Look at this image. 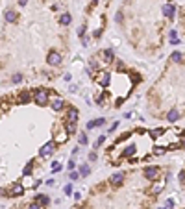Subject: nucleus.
Returning <instances> with one entry per match:
<instances>
[{"mask_svg": "<svg viewBox=\"0 0 185 209\" xmlns=\"http://www.w3.org/2000/svg\"><path fill=\"white\" fill-rule=\"evenodd\" d=\"M33 102H35L37 106H46V104H48V91L37 89V91L33 93Z\"/></svg>", "mask_w": 185, "mask_h": 209, "instance_id": "1", "label": "nucleus"}, {"mask_svg": "<svg viewBox=\"0 0 185 209\" xmlns=\"http://www.w3.org/2000/svg\"><path fill=\"white\" fill-rule=\"evenodd\" d=\"M54 150H56V143H54V141H48V143H45V144L39 148V156H41V157H48V156L54 154Z\"/></svg>", "mask_w": 185, "mask_h": 209, "instance_id": "2", "label": "nucleus"}, {"mask_svg": "<svg viewBox=\"0 0 185 209\" xmlns=\"http://www.w3.org/2000/svg\"><path fill=\"white\" fill-rule=\"evenodd\" d=\"M24 194V185L22 183H15V185H11L8 191H6V196H11V198H15V196H22Z\"/></svg>", "mask_w": 185, "mask_h": 209, "instance_id": "3", "label": "nucleus"}, {"mask_svg": "<svg viewBox=\"0 0 185 209\" xmlns=\"http://www.w3.org/2000/svg\"><path fill=\"white\" fill-rule=\"evenodd\" d=\"M46 63H48L50 67H58V65H61V54L56 52V50H50L48 55H46Z\"/></svg>", "mask_w": 185, "mask_h": 209, "instance_id": "4", "label": "nucleus"}, {"mask_svg": "<svg viewBox=\"0 0 185 209\" xmlns=\"http://www.w3.org/2000/svg\"><path fill=\"white\" fill-rule=\"evenodd\" d=\"M96 83H98L100 87L107 89L109 83H111V74H109V72H98V76H96Z\"/></svg>", "mask_w": 185, "mask_h": 209, "instance_id": "5", "label": "nucleus"}, {"mask_svg": "<svg viewBox=\"0 0 185 209\" xmlns=\"http://www.w3.org/2000/svg\"><path fill=\"white\" fill-rule=\"evenodd\" d=\"M159 174H161V169H159V166H146V169H145V176L150 179V182L157 179V178H159Z\"/></svg>", "mask_w": 185, "mask_h": 209, "instance_id": "6", "label": "nucleus"}, {"mask_svg": "<svg viewBox=\"0 0 185 209\" xmlns=\"http://www.w3.org/2000/svg\"><path fill=\"white\" fill-rule=\"evenodd\" d=\"M122 182H124V174H122V172H115V174L109 176V183H111L113 187H119Z\"/></svg>", "mask_w": 185, "mask_h": 209, "instance_id": "7", "label": "nucleus"}, {"mask_svg": "<svg viewBox=\"0 0 185 209\" xmlns=\"http://www.w3.org/2000/svg\"><path fill=\"white\" fill-rule=\"evenodd\" d=\"M32 100V93L30 91H20L17 96V104H28Z\"/></svg>", "mask_w": 185, "mask_h": 209, "instance_id": "8", "label": "nucleus"}, {"mask_svg": "<svg viewBox=\"0 0 185 209\" xmlns=\"http://www.w3.org/2000/svg\"><path fill=\"white\" fill-rule=\"evenodd\" d=\"M115 59V54L111 48H106V50H102V61L104 63H111V61Z\"/></svg>", "mask_w": 185, "mask_h": 209, "instance_id": "9", "label": "nucleus"}, {"mask_svg": "<svg viewBox=\"0 0 185 209\" xmlns=\"http://www.w3.org/2000/svg\"><path fill=\"white\" fill-rule=\"evenodd\" d=\"M163 15H165L167 19H172L176 15V8L172 4H165V6H163Z\"/></svg>", "mask_w": 185, "mask_h": 209, "instance_id": "10", "label": "nucleus"}, {"mask_svg": "<svg viewBox=\"0 0 185 209\" xmlns=\"http://www.w3.org/2000/svg\"><path fill=\"white\" fill-rule=\"evenodd\" d=\"M78 109L76 107H68L67 109V120H72V122H78Z\"/></svg>", "mask_w": 185, "mask_h": 209, "instance_id": "11", "label": "nucleus"}, {"mask_svg": "<svg viewBox=\"0 0 185 209\" xmlns=\"http://www.w3.org/2000/svg\"><path fill=\"white\" fill-rule=\"evenodd\" d=\"M71 22H72V15H71V13H61V15H59V24L61 26H68Z\"/></svg>", "mask_w": 185, "mask_h": 209, "instance_id": "12", "label": "nucleus"}, {"mask_svg": "<svg viewBox=\"0 0 185 209\" xmlns=\"http://www.w3.org/2000/svg\"><path fill=\"white\" fill-rule=\"evenodd\" d=\"M4 19H6V22H9V24H13V22H17V13L13 11V9H8L6 11V15H4Z\"/></svg>", "mask_w": 185, "mask_h": 209, "instance_id": "13", "label": "nucleus"}, {"mask_svg": "<svg viewBox=\"0 0 185 209\" xmlns=\"http://www.w3.org/2000/svg\"><path fill=\"white\" fill-rule=\"evenodd\" d=\"M135 152H137V146H135V144H128L126 148L122 150V157H132Z\"/></svg>", "mask_w": 185, "mask_h": 209, "instance_id": "14", "label": "nucleus"}, {"mask_svg": "<svg viewBox=\"0 0 185 209\" xmlns=\"http://www.w3.org/2000/svg\"><path fill=\"white\" fill-rule=\"evenodd\" d=\"M104 124H106V118H96V120H89V122H87V130H93V128L104 126Z\"/></svg>", "mask_w": 185, "mask_h": 209, "instance_id": "15", "label": "nucleus"}, {"mask_svg": "<svg viewBox=\"0 0 185 209\" xmlns=\"http://www.w3.org/2000/svg\"><path fill=\"white\" fill-rule=\"evenodd\" d=\"M67 139H68V133H67V131H58V133L56 135H54V143H65L67 141Z\"/></svg>", "mask_w": 185, "mask_h": 209, "instance_id": "16", "label": "nucleus"}, {"mask_svg": "<svg viewBox=\"0 0 185 209\" xmlns=\"http://www.w3.org/2000/svg\"><path fill=\"white\" fill-rule=\"evenodd\" d=\"M178 118H180V111H178V109H170L167 113V120L168 122H176Z\"/></svg>", "mask_w": 185, "mask_h": 209, "instance_id": "17", "label": "nucleus"}, {"mask_svg": "<svg viewBox=\"0 0 185 209\" xmlns=\"http://www.w3.org/2000/svg\"><path fill=\"white\" fill-rule=\"evenodd\" d=\"M35 202H37V204H41L43 207H46V205L50 204V198L46 196V194H37V196H35Z\"/></svg>", "mask_w": 185, "mask_h": 209, "instance_id": "18", "label": "nucleus"}, {"mask_svg": "<svg viewBox=\"0 0 185 209\" xmlns=\"http://www.w3.org/2000/svg\"><path fill=\"white\" fill-rule=\"evenodd\" d=\"M65 131H67L68 135L76 133V122H72V120H67V122H65Z\"/></svg>", "mask_w": 185, "mask_h": 209, "instance_id": "19", "label": "nucleus"}, {"mask_svg": "<svg viewBox=\"0 0 185 209\" xmlns=\"http://www.w3.org/2000/svg\"><path fill=\"white\" fill-rule=\"evenodd\" d=\"M50 106H52L54 111H61V109H63V106H65V102L61 100V98H56V100H52Z\"/></svg>", "mask_w": 185, "mask_h": 209, "instance_id": "20", "label": "nucleus"}, {"mask_svg": "<svg viewBox=\"0 0 185 209\" xmlns=\"http://www.w3.org/2000/svg\"><path fill=\"white\" fill-rule=\"evenodd\" d=\"M170 59H172L174 63H181V61H183V55H181V52H172Z\"/></svg>", "mask_w": 185, "mask_h": 209, "instance_id": "21", "label": "nucleus"}, {"mask_svg": "<svg viewBox=\"0 0 185 209\" xmlns=\"http://www.w3.org/2000/svg\"><path fill=\"white\" fill-rule=\"evenodd\" d=\"M32 170H33V165H32V161H30V163H26V166L22 169V176H24V178H26V176H30Z\"/></svg>", "mask_w": 185, "mask_h": 209, "instance_id": "22", "label": "nucleus"}, {"mask_svg": "<svg viewBox=\"0 0 185 209\" xmlns=\"http://www.w3.org/2000/svg\"><path fill=\"white\" fill-rule=\"evenodd\" d=\"M89 172H91V169H89V165H81V166H80V176H81V178L89 176Z\"/></svg>", "mask_w": 185, "mask_h": 209, "instance_id": "23", "label": "nucleus"}, {"mask_svg": "<svg viewBox=\"0 0 185 209\" xmlns=\"http://www.w3.org/2000/svg\"><path fill=\"white\" fill-rule=\"evenodd\" d=\"M107 98H109V96H107V93L100 94V96H98V100H96V104H98V106H106V104H107Z\"/></svg>", "mask_w": 185, "mask_h": 209, "instance_id": "24", "label": "nucleus"}, {"mask_svg": "<svg viewBox=\"0 0 185 209\" xmlns=\"http://www.w3.org/2000/svg\"><path fill=\"white\" fill-rule=\"evenodd\" d=\"M163 133H165V130L157 128V130H154V131H152V133H150V135H152V139H157V137H161Z\"/></svg>", "mask_w": 185, "mask_h": 209, "instance_id": "25", "label": "nucleus"}, {"mask_svg": "<svg viewBox=\"0 0 185 209\" xmlns=\"http://www.w3.org/2000/svg\"><path fill=\"white\" fill-rule=\"evenodd\" d=\"M78 143H80V144H87V143H89V137H87L85 133H80V137H78Z\"/></svg>", "mask_w": 185, "mask_h": 209, "instance_id": "26", "label": "nucleus"}, {"mask_svg": "<svg viewBox=\"0 0 185 209\" xmlns=\"http://www.w3.org/2000/svg\"><path fill=\"white\" fill-rule=\"evenodd\" d=\"M104 141H106V135H100V137L96 139V143H94V148H100V146L104 144Z\"/></svg>", "mask_w": 185, "mask_h": 209, "instance_id": "27", "label": "nucleus"}, {"mask_svg": "<svg viewBox=\"0 0 185 209\" xmlns=\"http://www.w3.org/2000/svg\"><path fill=\"white\" fill-rule=\"evenodd\" d=\"M68 178H71L72 182H76V179H80V172H76V170H71V174H68Z\"/></svg>", "mask_w": 185, "mask_h": 209, "instance_id": "28", "label": "nucleus"}, {"mask_svg": "<svg viewBox=\"0 0 185 209\" xmlns=\"http://www.w3.org/2000/svg\"><path fill=\"white\" fill-rule=\"evenodd\" d=\"M165 152H167V148H161V146H157V148L154 150V154H155V156H163Z\"/></svg>", "mask_w": 185, "mask_h": 209, "instance_id": "29", "label": "nucleus"}, {"mask_svg": "<svg viewBox=\"0 0 185 209\" xmlns=\"http://www.w3.org/2000/svg\"><path fill=\"white\" fill-rule=\"evenodd\" d=\"M28 209H45V207L41 205V204H37V202H32V204L28 205Z\"/></svg>", "mask_w": 185, "mask_h": 209, "instance_id": "30", "label": "nucleus"}, {"mask_svg": "<svg viewBox=\"0 0 185 209\" xmlns=\"http://www.w3.org/2000/svg\"><path fill=\"white\" fill-rule=\"evenodd\" d=\"M13 83H20V81H22V74H13Z\"/></svg>", "mask_w": 185, "mask_h": 209, "instance_id": "31", "label": "nucleus"}, {"mask_svg": "<svg viewBox=\"0 0 185 209\" xmlns=\"http://www.w3.org/2000/svg\"><path fill=\"white\" fill-rule=\"evenodd\" d=\"M59 170H61V165H59L58 161H54V163H52V172H59Z\"/></svg>", "mask_w": 185, "mask_h": 209, "instance_id": "32", "label": "nucleus"}, {"mask_svg": "<svg viewBox=\"0 0 185 209\" xmlns=\"http://www.w3.org/2000/svg\"><path fill=\"white\" fill-rule=\"evenodd\" d=\"M85 30H87V28H85V26H81V28H80V30H78V35H80L81 39H84V35H85Z\"/></svg>", "mask_w": 185, "mask_h": 209, "instance_id": "33", "label": "nucleus"}, {"mask_svg": "<svg viewBox=\"0 0 185 209\" xmlns=\"http://www.w3.org/2000/svg\"><path fill=\"white\" fill-rule=\"evenodd\" d=\"M67 166H68V170H74V166H76V161H74V159H71Z\"/></svg>", "mask_w": 185, "mask_h": 209, "instance_id": "34", "label": "nucleus"}, {"mask_svg": "<svg viewBox=\"0 0 185 209\" xmlns=\"http://www.w3.org/2000/svg\"><path fill=\"white\" fill-rule=\"evenodd\" d=\"M122 19H124V17H122V11H119L117 15H115V20H117V22H122Z\"/></svg>", "mask_w": 185, "mask_h": 209, "instance_id": "35", "label": "nucleus"}, {"mask_svg": "<svg viewBox=\"0 0 185 209\" xmlns=\"http://www.w3.org/2000/svg\"><path fill=\"white\" fill-rule=\"evenodd\" d=\"M117 71H124V63H122V61H119V63H117Z\"/></svg>", "mask_w": 185, "mask_h": 209, "instance_id": "36", "label": "nucleus"}, {"mask_svg": "<svg viewBox=\"0 0 185 209\" xmlns=\"http://www.w3.org/2000/svg\"><path fill=\"white\" fill-rule=\"evenodd\" d=\"M94 159H96V152H91L89 154V161H94Z\"/></svg>", "mask_w": 185, "mask_h": 209, "instance_id": "37", "label": "nucleus"}, {"mask_svg": "<svg viewBox=\"0 0 185 209\" xmlns=\"http://www.w3.org/2000/svg\"><path fill=\"white\" fill-rule=\"evenodd\" d=\"M122 102H124V96H122V98H117V102H115V106H117V107H119V106H122Z\"/></svg>", "mask_w": 185, "mask_h": 209, "instance_id": "38", "label": "nucleus"}, {"mask_svg": "<svg viewBox=\"0 0 185 209\" xmlns=\"http://www.w3.org/2000/svg\"><path fill=\"white\" fill-rule=\"evenodd\" d=\"M178 37V32L176 30H170V39H176Z\"/></svg>", "mask_w": 185, "mask_h": 209, "instance_id": "39", "label": "nucleus"}, {"mask_svg": "<svg viewBox=\"0 0 185 209\" xmlns=\"http://www.w3.org/2000/svg\"><path fill=\"white\" fill-rule=\"evenodd\" d=\"M63 191H65V194H71V192H72V187H71V185H67Z\"/></svg>", "mask_w": 185, "mask_h": 209, "instance_id": "40", "label": "nucleus"}, {"mask_svg": "<svg viewBox=\"0 0 185 209\" xmlns=\"http://www.w3.org/2000/svg\"><path fill=\"white\" fill-rule=\"evenodd\" d=\"M117 128H119V122H115V124H111V128H109V131H115Z\"/></svg>", "mask_w": 185, "mask_h": 209, "instance_id": "41", "label": "nucleus"}, {"mask_svg": "<svg viewBox=\"0 0 185 209\" xmlns=\"http://www.w3.org/2000/svg\"><path fill=\"white\" fill-rule=\"evenodd\" d=\"M93 35H94V37H96V39H98V37L102 35V30H94V33H93Z\"/></svg>", "mask_w": 185, "mask_h": 209, "instance_id": "42", "label": "nucleus"}, {"mask_svg": "<svg viewBox=\"0 0 185 209\" xmlns=\"http://www.w3.org/2000/svg\"><path fill=\"white\" fill-rule=\"evenodd\" d=\"M170 45H180V39H170Z\"/></svg>", "mask_w": 185, "mask_h": 209, "instance_id": "43", "label": "nucleus"}, {"mask_svg": "<svg viewBox=\"0 0 185 209\" xmlns=\"http://www.w3.org/2000/svg\"><path fill=\"white\" fill-rule=\"evenodd\" d=\"M165 205H167V207H172V205H174V202H172V200H167V204H165Z\"/></svg>", "mask_w": 185, "mask_h": 209, "instance_id": "44", "label": "nucleus"}, {"mask_svg": "<svg viewBox=\"0 0 185 209\" xmlns=\"http://www.w3.org/2000/svg\"><path fill=\"white\" fill-rule=\"evenodd\" d=\"M19 4L20 6H26V4H28V0H19Z\"/></svg>", "mask_w": 185, "mask_h": 209, "instance_id": "45", "label": "nucleus"}, {"mask_svg": "<svg viewBox=\"0 0 185 209\" xmlns=\"http://www.w3.org/2000/svg\"><path fill=\"white\" fill-rule=\"evenodd\" d=\"M0 196H6V189H0Z\"/></svg>", "mask_w": 185, "mask_h": 209, "instance_id": "46", "label": "nucleus"}, {"mask_svg": "<svg viewBox=\"0 0 185 209\" xmlns=\"http://www.w3.org/2000/svg\"><path fill=\"white\" fill-rule=\"evenodd\" d=\"M181 146H183V148H185V139H183V141H181Z\"/></svg>", "mask_w": 185, "mask_h": 209, "instance_id": "47", "label": "nucleus"}, {"mask_svg": "<svg viewBox=\"0 0 185 209\" xmlns=\"http://www.w3.org/2000/svg\"><path fill=\"white\" fill-rule=\"evenodd\" d=\"M91 2H93V4H96V2H98V0H91Z\"/></svg>", "mask_w": 185, "mask_h": 209, "instance_id": "48", "label": "nucleus"}, {"mask_svg": "<svg viewBox=\"0 0 185 209\" xmlns=\"http://www.w3.org/2000/svg\"><path fill=\"white\" fill-rule=\"evenodd\" d=\"M0 115H2V113H0Z\"/></svg>", "mask_w": 185, "mask_h": 209, "instance_id": "49", "label": "nucleus"}]
</instances>
